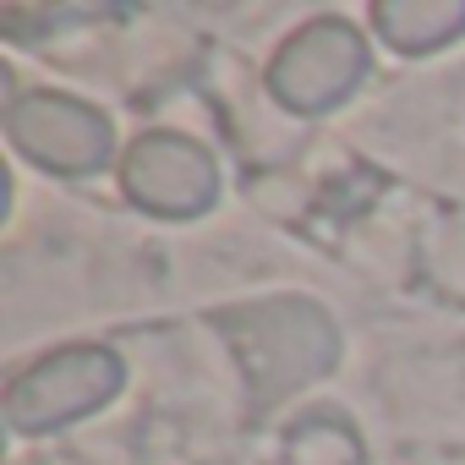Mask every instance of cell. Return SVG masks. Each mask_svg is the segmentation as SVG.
Segmentation results:
<instances>
[{"mask_svg":"<svg viewBox=\"0 0 465 465\" xmlns=\"http://www.w3.org/2000/svg\"><path fill=\"white\" fill-rule=\"evenodd\" d=\"M230 334L247 389L258 405H274L285 394H296L302 383L323 378L340 356V334L329 323L323 307L302 302V296H274V302H252L219 318Z\"/></svg>","mask_w":465,"mask_h":465,"instance_id":"6da1fadb","label":"cell"},{"mask_svg":"<svg viewBox=\"0 0 465 465\" xmlns=\"http://www.w3.org/2000/svg\"><path fill=\"white\" fill-rule=\"evenodd\" d=\"M6 137L23 159H34L39 170H55V175H94L115 153L110 115H99L94 104L55 94V88L17 94L6 110Z\"/></svg>","mask_w":465,"mask_h":465,"instance_id":"277c9868","label":"cell"},{"mask_svg":"<svg viewBox=\"0 0 465 465\" xmlns=\"http://www.w3.org/2000/svg\"><path fill=\"white\" fill-rule=\"evenodd\" d=\"M361 77H367V39L340 17L296 28L269 61V94L296 115H323L345 104L361 88Z\"/></svg>","mask_w":465,"mask_h":465,"instance_id":"3957f363","label":"cell"},{"mask_svg":"<svg viewBox=\"0 0 465 465\" xmlns=\"http://www.w3.org/2000/svg\"><path fill=\"white\" fill-rule=\"evenodd\" d=\"M121 186L137 208L164 219H197L219 203V164L181 132H143L121 159Z\"/></svg>","mask_w":465,"mask_h":465,"instance_id":"5b68a950","label":"cell"},{"mask_svg":"<svg viewBox=\"0 0 465 465\" xmlns=\"http://www.w3.org/2000/svg\"><path fill=\"white\" fill-rule=\"evenodd\" d=\"M126 383V367L110 345H66L39 356L6 389V421L17 432H55L77 416L104 411Z\"/></svg>","mask_w":465,"mask_h":465,"instance_id":"7a4b0ae2","label":"cell"},{"mask_svg":"<svg viewBox=\"0 0 465 465\" xmlns=\"http://www.w3.org/2000/svg\"><path fill=\"white\" fill-rule=\"evenodd\" d=\"M372 23H378L389 50L427 55V50L465 34V0H378Z\"/></svg>","mask_w":465,"mask_h":465,"instance_id":"8992f818","label":"cell"}]
</instances>
